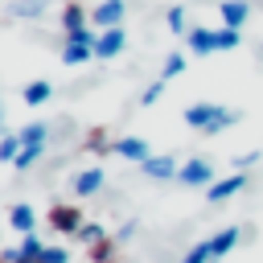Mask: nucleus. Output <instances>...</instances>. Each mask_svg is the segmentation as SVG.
Instances as JSON below:
<instances>
[{"label": "nucleus", "instance_id": "nucleus-1", "mask_svg": "<svg viewBox=\"0 0 263 263\" xmlns=\"http://www.w3.org/2000/svg\"><path fill=\"white\" fill-rule=\"evenodd\" d=\"M123 12H127V4H123V0H99V4L90 8V25H95L99 33H103V29H119Z\"/></svg>", "mask_w": 263, "mask_h": 263}, {"label": "nucleus", "instance_id": "nucleus-2", "mask_svg": "<svg viewBox=\"0 0 263 263\" xmlns=\"http://www.w3.org/2000/svg\"><path fill=\"white\" fill-rule=\"evenodd\" d=\"M177 181L181 185H214V164L210 160H201V156H193V160H185L181 164V173H177Z\"/></svg>", "mask_w": 263, "mask_h": 263}, {"label": "nucleus", "instance_id": "nucleus-3", "mask_svg": "<svg viewBox=\"0 0 263 263\" xmlns=\"http://www.w3.org/2000/svg\"><path fill=\"white\" fill-rule=\"evenodd\" d=\"M218 115H222L218 103H189V107H185V123H189L193 132H201V136H205V127H210Z\"/></svg>", "mask_w": 263, "mask_h": 263}, {"label": "nucleus", "instance_id": "nucleus-4", "mask_svg": "<svg viewBox=\"0 0 263 263\" xmlns=\"http://www.w3.org/2000/svg\"><path fill=\"white\" fill-rule=\"evenodd\" d=\"M123 45H127L123 25H119V29H103V33H99V41H95V58H119V53H123Z\"/></svg>", "mask_w": 263, "mask_h": 263}, {"label": "nucleus", "instance_id": "nucleus-5", "mask_svg": "<svg viewBox=\"0 0 263 263\" xmlns=\"http://www.w3.org/2000/svg\"><path fill=\"white\" fill-rule=\"evenodd\" d=\"M49 226H53L58 234H78V230H82V214H78L74 205H53V210H49Z\"/></svg>", "mask_w": 263, "mask_h": 263}, {"label": "nucleus", "instance_id": "nucleus-6", "mask_svg": "<svg viewBox=\"0 0 263 263\" xmlns=\"http://www.w3.org/2000/svg\"><path fill=\"white\" fill-rule=\"evenodd\" d=\"M111 152L115 156H123V160H132V164H144L152 152H148V144L140 140V136H123V140H115L111 144Z\"/></svg>", "mask_w": 263, "mask_h": 263}, {"label": "nucleus", "instance_id": "nucleus-7", "mask_svg": "<svg viewBox=\"0 0 263 263\" xmlns=\"http://www.w3.org/2000/svg\"><path fill=\"white\" fill-rule=\"evenodd\" d=\"M185 41H189V49H193L197 58H205V53H214V49H218V29L197 25V29H189V33H185Z\"/></svg>", "mask_w": 263, "mask_h": 263}, {"label": "nucleus", "instance_id": "nucleus-8", "mask_svg": "<svg viewBox=\"0 0 263 263\" xmlns=\"http://www.w3.org/2000/svg\"><path fill=\"white\" fill-rule=\"evenodd\" d=\"M242 185H247V177H242V173H230V177H222V181H214V185L205 189V201H214V205H218V201L234 197Z\"/></svg>", "mask_w": 263, "mask_h": 263}, {"label": "nucleus", "instance_id": "nucleus-9", "mask_svg": "<svg viewBox=\"0 0 263 263\" xmlns=\"http://www.w3.org/2000/svg\"><path fill=\"white\" fill-rule=\"evenodd\" d=\"M218 12H222V25H226V29H242L247 16H251V4H247V0H222Z\"/></svg>", "mask_w": 263, "mask_h": 263}, {"label": "nucleus", "instance_id": "nucleus-10", "mask_svg": "<svg viewBox=\"0 0 263 263\" xmlns=\"http://www.w3.org/2000/svg\"><path fill=\"white\" fill-rule=\"evenodd\" d=\"M140 168H144V173H148L152 181H173V177L181 173V164H177L173 156H148V160H144Z\"/></svg>", "mask_w": 263, "mask_h": 263}, {"label": "nucleus", "instance_id": "nucleus-11", "mask_svg": "<svg viewBox=\"0 0 263 263\" xmlns=\"http://www.w3.org/2000/svg\"><path fill=\"white\" fill-rule=\"evenodd\" d=\"M103 181H107V177H103V168H99V164H90V168H82V173L74 177V193H78V197H90V193H99V189H103Z\"/></svg>", "mask_w": 263, "mask_h": 263}, {"label": "nucleus", "instance_id": "nucleus-12", "mask_svg": "<svg viewBox=\"0 0 263 263\" xmlns=\"http://www.w3.org/2000/svg\"><path fill=\"white\" fill-rule=\"evenodd\" d=\"M8 226H12V230H21V238H25V234H33V226H37L33 205H29V201H16V205L8 210Z\"/></svg>", "mask_w": 263, "mask_h": 263}, {"label": "nucleus", "instance_id": "nucleus-13", "mask_svg": "<svg viewBox=\"0 0 263 263\" xmlns=\"http://www.w3.org/2000/svg\"><path fill=\"white\" fill-rule=\"evenodd\" d=\"M238 238H242V230H238V226H226V230H218V234H210V251H214V259H222V255H230V251L238 247Z\"/></svg>", "mask_w": 263, "mask_h": 263}, {"label": "nucleus", "instance_id": "nucleus-14", "mask_svg": "<svg viewBox=\"0 0 263 263\" xmlns=\"http://www.w3.org/2000/svg\"><path fill=\"white\" fill-rule=\"evenodd\" d=\"M86 21H90V12H86L82 4H74V0H70V4H66V12H62V29H66V33H78V29H86Z\"/></svg>", "mask_w": 263, "mask_h": 263}, {"label": "nucleus", "instance_id": "nucleus-15", "mask_svg": "<svg viewBox=\"0 0 263 263\" xmlns=\"http://www.w3.org/2000/svg\"><path fill=\"white\" fill-rule=\"evenodd\" d=\"M49 95H53V86H49V82H45V78H37V82H29V86H25V90H21V99H25V103H29V107H37V103H45V99H49Z\"/></svg>", "mask_w": 263, "mask_h": 263}, {"label": "nucleus", "instance_id": "nucleus-16", "mask_svg": "<svg viewBox=\"0 0 263 263\" xmlns=\"http://www.w3.org/2000/svg\"><path fill=\"white\" fill-rule=\"evenodd\" d=\"M21 148H25V144H21V136H16V132L0 136V164H12V160L21 156Z\"/></svg>", "mask_w": 263, "mask_h": 263}, {"label": "nucleus", "instance_id": "nucleus-17", "mask_svg": "<svg viewBox=\"0 0 263 263\" xmlns=\"http://www.w3.org/2000/svg\"><path fill=\"white\" fill-rule=\"evenodd\" d=\"M86 58H95L90 45H74V41L62 45V62H66V66H78V62H86Z\"/></svg>", "mask_w": 263, "mask_h": 263}, {"label": "nucleus", "instance_id": "nucleus-18", "mask_svg": "<svg viewBox=\"0 0 263 263\" xmlns=\"http://www.w3.org/2000/svg\"><path fill=\"white\" fill-rule=\"evenodd\" d=\"M16 136H21V144L29 148V144H45V136H49V127H45V123H25V127H21Z\"/></svg>", "mask_w": 263, "mask_h": 263}, {"label": "nucleus", "instance_id": "nucleus-19", "mask_svg": "<svg viewBox=\"0 0 263 263\" xmlns=\"http://www.w3.org/2000/svg\"><path fill=\"white\" fill-rule=\"evenodd\" d=\"M74 238H82L86 247H99V242H107V230H103L99 222H82V230H78Z\"/></svg>", "mask_w": 263, "mask_h": 263}, {"label": "nucleus", "instance_id": "nucleus-20", "mask_svg": "<svg viewBox=\"0 0 263 263\" xmlns=\"http://www.w3.org/2000/svg\"><path fill=\"white\" fill-rule=\"evenodd\" d=\"M214 259V251H210V238H201V242H193L189 251H185V259L181 263H210Z\"/></svg>", "mask_w": 263, "mask_h": 263}, {"label": "nucleus", "instance_id": "nucleus-21", "mask_svg": "<svg viewBox=\"0 0 263 263\" xmlns=\"http://www.w3.org/2000/svg\"><path fill=\"white\" fill-rule=\"evenodd\" d=\"M181 70H185V53H168V58H164V66H160V82L177 78Z\"/></svg>", "mask_w": 263, "mask_h": 263}, {"label": "nucleus", "instance_id": "nucleus-22", "mask_svg": "<svg viewBox=\"0 0 263 263\" xmlns=\"http://www.w3.org/2000/svg\"><path fill=\"white\" fill-rule=\"evenodd\" d=\"M41 148H45V144H29V148H21V156L12 160V168H33V164L41 160Z\"/></svg>", "mask_w": 263, "mask_h": 263}, {"label": "nucleus", "instance_id": "nucleus-23", "mask_svg": "<svg viewBox=\"0 0 263 263\" xmlns=\"http://www.w3.org/2000/svg\"><path fill=\"white\" fill-rule=\"evenodd\" d=\"M12 12L16 16H41L45 12V0H21V4H12Z\"/></svg>", "mask_w": 263, "mask_h": 263}, {"label": "nucleus", "instance_id": "nucleus-24", "mask_svg": "<svg viewBox=\"0 0 263 263\" xmlns=\"http://www.w3.org/2000/svg\"><path fill=\"white\" fill-rule=\"evenodd\" d=\"M238 41H242V33H238V29H226V25L218 29V49H234Z\"/></svg>", "mask_w": 263, "mask_h": 263}, {"label": "nucleus", "instance_id": "nucleus-25", "mask_svg": "<svg viewBox=\"0 0 263 263\" xmlns=\"http://www.w3.org/2000/svg\"><path fill=\"white\" fill-rule=\"evenodd\" d=\"M164 21H168V29H173V33H189V29H185V8H181V4H177V8H168V16H164Z\"/></svg>", "mask_w": 263, "mask_h": 263}, {"label": "nucleus", "instance_id": "nucleus-26", "mask_svg": "<svg viewBox=\"0 0 263 263\" xmlns=\"http://www.w3.org/2000/svg\"><path fill=\"white\" fill-rule=\"evenodd\" d=\"M111 144H115V140H107L103 132H90V140H86V148H90V152H111Z\"/></svg>", "mask_w": 263, "mask_h": 263}, {"label": "nucleus", "instance_id": "nucleus-27", "mask_svg": "<svg viewBox=\"0 0 263 263\" xmlns=\"http://www.w3.org/2000/svg\"><path fill=\"white\" fill-rule=\"evenodd\" d=\"M41 263H70V255H66V247H45Z\"/></svg>", "mask_w": 263, "mask_h": 263}, {"label": "nucleus", "instance_id": "nucleus-28", "mask_svg": "<svg viewBox=\"0 0 263 263\" xmlns=\"http://www.w3.org/2000/svg\"><path fill=\"white\" fill-rule=\"evenodd\" d=\"M160 90H164V82H152V86H148V90L140 95V107H152V103L160 99Z\"/></svg>", "mask_w": 263, "mask_h": 263}, {"label": "nucleus", "instance_id": "nucleus-29", "mask_svg": "<svg viewBox=\"0 0 263 263\" xmlns=\"http://www.w3.org/2000/svg\"><path fill=\"white\" fill-rule=\"evenodd\" d=\"M90 259H95V263H107V259H111V242H99V247H90Z\"/></svg>", "mask_w": 263, "mask_h": 263}, {"label": "nucleus", "instance_id": "nucleus-30", "mask_svg": "<svg viewBox=\"0 0 263 263\" xmlns=\"http://www.w3.org/2000/svg\"><path fill=\"white\" fill-rule=\"evenodd\" d=\"M255 160H259V152H247V156H238V160H234V173H247Z\"/></svg>", "mask_w": 263, "mask_h": 263}]
</instances>
